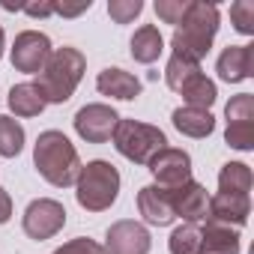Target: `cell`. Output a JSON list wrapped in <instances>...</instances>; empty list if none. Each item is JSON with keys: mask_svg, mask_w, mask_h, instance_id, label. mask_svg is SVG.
<instances>
[{"mask_svg": "<svg viewBox=\"0 0 254 254\" xmlns=\"http://www.w3.org/2000/svg\"><path fill=\"white\" fill-rule=\"evenodd\" d=\"M242 251V236L236 227L206 221L200 227V254H239Z\"/></svg>", "mask_w": 254, "mask_h": 254, "instance_id": "obj_16", "label": "cell"}, {"mask_svg": "<svg viewBox=\"0 0 254 254\" xmlns=\"http://www.w3.org/2000/svg\"><path fill=\"white\" fill-rule=\"evenodd\" d=\"M105 254H150L153 248V236L141 221L123 218L114 221L105 233Z\"/></svg>", "mask_w": 254, "mask_h": 254, "instance_id": "obj_9", "label": "cell"}, {"mask_svg": "<svg viewBox=\"0 0 254 254\" xmlns=\"http://www.w3.org/2000/svg\"><path fill=\"white\" fill-rule=\"evenodd\" d=\"M96 90L108 99H123V102H132L141 96V81L132 75V72H126L120 66H108L99 72L96 78Z\"/></svg>", "mask_w": 254, "mask_h": 254, "instance_id": "obj_15", "label": "cell"}, {"mask_svg": "<svg viewBox=\"0 0 254 254\" xmlns=\"http://www.w3.org/2000/svg\"><path fill=\"white\" fill-rule=\"evenodd\" d=\"M54 254H105V248L96 242V239H87V236H78V239H69L63 242Z\"/></svg>", "mask_w": 254, "mask_h": 254, "instance_id": "obj_30", "label": "cell"}, {"mask_svg": "<svg viewBox=\"0 0 254 254\" xmlns=\"http://www.w3.org/2000/svg\"><path fill=\"white\" fill-rule=\"evenodd\" d=\"M51 39L39 30H21L12 42V66L24 75H39L51 57Z\"/></svg>", "mask_w": 254, "mask_h": 254, "instance_id": "obj_8", "label": "cell"}, {"mask_svg": "<svg viewBox=\"0 0 254 254\" xmlns=\"http://www.w3.org/2000/svg\"><path fill=\"white\" fill-rule=\"evenodd\" d=\"M9 111L15 114V117H39L42 111H45V99H42V93L36 90V84L33 81H24V84H15L12 90H9Z\"/></svg>", "mask_w": 254, "mask_h": 254, "instance_id": "obj_20", "label": "cell"}, {"mask_svg": "<svg viewBox=\"0 0 254 254\" xmlns=\"http://www.w3.org/2000/svg\"><path fill=\"white\" fill-rule=\"evenodd\" d=\"M75 132L81 141L87 144H108L117 123H120V114L111 108V105H102V102H93V105H84L78 114H75Z\"/></svg>", "mask_w": 254, "mask_h": 254, "instance_id": "obj_7", "label": "cell"}, {"mask_svg": "<svg viewBox=\"0 0 254 254\" xmlns=\"http://www.w3.org/2000/svg\"><path fill=\"white\" fill-rule=\"evenodd\" d=\"M3 48H6V33H3V27H0V57H3Z\"/></svg>", "mask_w": 254, "mask_h": 254, "instance_id": "obj_34", "label": "cell"}, {"mask_svg": "<svg viewBox=\"0 0 254 254\" xmlns=\"http://www.w3.org/2000/svg\"><path fill=\"white\" fill-rule=\"evenodd\" d=\"M138 212H141L144 221L153 224V227H168V224H174V206H171L168 189H159L156 183H153V186H144V189L138 191Z\"/></svg>", "mask_w": 254, "mask_h": 254, "instance_id": "obj_14", "label": "cell"}, {"mask_svg": "<svg viewBox=\"0 0 254 254\" xmlns=\"http://www.w3.org/2000/svg\"><path fill=\"white\" fill-rule=\"evenodd\" d=\"M171 120H174V129L186 138H209L215 129V117L200 108H177Z\"/></svg>", "mask_w": 254, "mask_h": 254, "instance_id": "obj_17", "label": "cell"}, {"mask_svg": "<svg viewBox=\"0 0 254 254\" xmlns=\"http://www.w3.org/2000/svg\"><path fill=\"white\" fill-rule=\"evenodd\" d=\"M251 215V197L248 194H224L218 191L215 197H209V209H206V221L215 224H227V227H242Z\"/></svg>", "mask_w": 254, "mask_h": 254, "instance_id": "obj_13", "label": "cell"}, {"mask_svg": "<svg viewBox=\"0 0 254 254\" xmlns=\"http://www.w3.org/2000/svg\"><path fill=\"white\" fill-rule=\"evenodd\" d=\"M186 0H159V3H156V15L165 21V24H180L183 21V15H186Z\"/></svg>", "mask_w": 254, "mask_h": 254, "instance_id": "obj_29", "label": "cell"}, {"mask_svg": "<svg viewBox=\"0 0 254 254\" xmlns=\"http://www.w3.org/2000/svg\"><path fill=\"white\" fill-rule=\"evenodd\" d=\"M147 168L159 189H180L191 180V156L177 147H165Z\"/></svg>", "mask_w": 254, "mask_h": 254, "instance_id": "obj_10", "label": "cell"}, {"mask_svg": "<svg viewBox=\"0 0 254 254\" xmlns=\"http://www.w3.org/2000/svg\"><path fill=\"white\" fill-rule=\"evenodd\" d=\"M66 224V206L54 197H36L27 203L24 215H21V227L30 239L42 242V239H51L63 230Z\"/></svg>", "mask_w": 254, "mask_h": 254, "instance_id": "obj_6", "label": "cell"}, {"mask_svg": "<svg viewBox=\"0 0 254 254\" xmlns=\"http://www.w3.org/2000/svg\"><path fill=\"white\" fill-rule=\"evenodd\" d=\"M230 18H233L236 33H242V36L254 33V3L251 0H236V3L230 6Z\"/></svg>", "mask_w": 254, "mask_h": 254, "instance_id": "obj_28", "label": "cell"}, {"mask_svg": "<svg viewBox=\"0 0 254 254\" xmlns=\"http://www.w3.org/2000/svg\"><path fill=\"white\" fill-rule=\"evenodd\" d=\"M129 51H132V57H135L138 63H144V66L156 63V60L162 57V51H165V39H162L159 27H156V24L138 27L135 36H132V42H129Z\"/></svg>", "mask_w": 254, "mask_h": 254, "instance_id": "obj_18", "label": "cell"}, {"mask_svg": "<svg viewBox=\"0 0 254 254\" xmlns=\"http://www.w3.org/2000/svg\"><path fill=\"white\" fill-rule=\"evenodd\" d=\"M33 165H36L39 177L45 183H51L54 189L75 186V180L81 174V159H78L75 144L63 132H57V129H48V132H42L36 138Z\"/></svg>", "mask_w": 254, "mask_h": 254, "instance_id": "obj_2", "label": "cell"}, {"mask_svg": "<svg viewBox=\"0 0 254 254\" xmlns=\"http://www.w3.org/2000/svg\"><path fill=\"white\" fill-rule=\"evenodd\" d=\"M141 12H144L141 0H111V3H108V15L117 24H132Z\"/></svg>", "mask_w": 254, "mask_h": 254, "instance_id": "obj_27", "label": "cell"}, {"mask_svg": "<svg viewBox=\"0 0 254 254\" xmlns=\"http://www.w3.org/2000/svg\"><path fill=\"white\" fill-rule=\"evenodd\" d=\"M180 93H183L186 108H200V111H209V108L215 105V99H218L215 81H212V78H206L203 72L191 75V78L180 87Z\"/></svg>", "mask_w": 254, "mask_h": 254, "instance_id": "obj_19", "label": "cell"}, {"mask_svg": "<svg viewBox=\"0 0 254 254\" xmlns=\"http://www.w3.org/2000/svg\"><path fill=\"white\" fill-rule=\"evenodd\" d=\"M254 186V174L245 162H227L218 171V191L224 194H248Z\"/></svg>", "mask_w": 254, "mask_h": 254, "instance_id": "obj_21", "label": "cell"}, {"mask_svg": "<svg viewBox=\"0 0 254 254\" xmlns=\"http://www.w3.org/2000/svg\"><path fill=\"white\" fill-rule=\"evenodd\" d=\"M168 248H171V254H200V224L183 221L180 227H174Z\"/></svg>", "mask_w": 254, "mask_h": 254, "instance_id": "obj_23", "label": "cell"}, {"mask_svg": "<svg viewBox=\"0 0 254 254\" xmlns=\"http://www.w3.org/2000/svg\"><path fill=\"white\" fill-rule=\"evenodd\" d=\"M227 123H254V96L251 93H239L227 102L224 108Z\"/></svg>", "mask_w": 254, "mask_h": 254, "instance_id": "obj_26", "label": "cell"}, {"mask_svg": "<svg viewBox=\"0 0 254 254\" xmlns=\"http://www.w3.org/2000/svg\"><path fill=\"white\" fill-rule=\"evenodd\" d=\"M111 141H114V147L123 159H129L135 165H150L168 147V138L159 126H150V123H141V120H123V117L117 123Z\"/></svg>", "mask_w": 254, "mask_h": 254, "instance_id": "obj_5", "label": "cell"}, {"mask_svg": "<svg viewBox=\"0 0 254 254\" xmlns=\"http://www.w3.org/2000/svg\"><path fill=\"white\" fill-rule=\"evenodd\" d=\"M218 24H221L218 6L203 3V0H189L186 15H183V21L174 27V36H171L174 57L200 63V60L209 54L212 42H215Z\"/></svg>", "mask_w": 254, "mask_h": 254, "instance_id": "obj_1", "label": "cell"}, {"mask_svg": "<svg viewBox=\"0 0 254 254\" xmlns=\"http://www.w3.org/2000/svg\"><path fill=\"white\" fill-rule=\"evenodd\" d=\"M90 6H93V0H81V3H75V6H69V3H54V15L75 18V15H81V12H87Z\"/></svg>", "mask_w": 254, "mask_h": 254, "instance_id": "obj_31", "label": "cell"}, {"mask_svg": "<svg viewBox=\"0 0 254 254\" xmlns=\"http://www.w3.org/2000/svg\"><path fill=\"white\" fill-rule=\"evenodd\" d=\"M12 218V197L6 189H0V224H6Z\"/></svg>", "mask_w": 254, "mask_h": 254, "instance_id": "obj_33", "label": "cell"}, {"mask_svg": "<svg viewBox=\"0 0 254 254\" xmlns=\"http://www.w3.org/2000/svg\"><path fill=\"white\" fill-rule=\"evenodd\" d=\"M24 150V126L9 114H0V156L15 159Z\"/></svg>", "mask_w": 254, "mask_h": 254, "instance_id": "obj_22", "label": "cell"}, {"mask_svg": "<svg viewBox=\"0 0 254 254\" xmlns=\"http://www.w3.org/2000/svg\"><path fill=\"white\" fill-rule=\"evenodd\" d=\"M251 69H254V45H227L218 54V63H215V72L224 84L248 81L254 75Z\"/></svg>", "mask_w": 254, "mask_h": 254, "instance_id": "obj_12", "label": "cell"}, {"mask_svg": "<svg viewBox=\"0 0 254 254\" xmlns=\"http://www.w3.org/2000/svg\"><path fill=\"white\" fill-rule=\"evenodd\" d=\"M117 197H120V171L111 162L93 159L81 165V174L75 180V200L81 209L105 212L117 203Z\"/></svg>", "mask_w": 254, "mask_h": 254, "instance_id": "obj_4", "label": "cell"}, {"mask_svg": "<svg viewBox=\"0 0 254 254\" xmlns=\"http://www.w3.org/2000/svg\"><path fill=\"white\" fill-rule=\"evenodd\" d=\"M84 72H87V57L78 48L63 45V48H54L51 51L45 69L39 72V78L33 84L42 93L45 105H63V102L72 99V93L81 84Z\"/></svg>", "mask_w": 254, "mask_h": 254, "instance_id": "obj_3", "label": "cell"}, {"mask_svg": "<svg viewBox=\"0 0 254 254\" xmlns=\"http://www.w3.org/2000/svg\"><path fill=\"white\" fill-rule=\"evenodd\" d=\"M197 72H200V63H191V60H183V57H171L168 66H165V84L180 93V87Z\"/></svg>", "mask_w": 254, "mask_h": 254, "instance_id": "obj_24", "label": "cell"}, {"mask_svg": "<svg viewBox=\"0 0 254 254\" xmlns=\"http://www.w3.org/2000/svg\"><path fill=\"white\" fill-rule=\"evenodd\" d=\"M171 194V206H174V218H183L189 224L206 221V209H209V194L200 183L189 180L180 189H168Z\"/></svg>", "mask_w": 254, "mask_h": 254, "instance_id": "obj_11", "label": "cell"}, {"mask_svg": "<svg viewBox=\"0 0 254 254\" xmlns=\"http://www.w3.org/2000/svg\"><path fill=\"white\" fill-rule=\"evenodd\" d=\"M24 12L30 18H48V15H54V3H30V6H24Z\"/></svg>", "mask_w": 254, "mask_h": 254, "instance_id": "obj_32", "label": "cell"}, {"mask_svg": "<svg viewBox=\"0 0 254 254\" xmlns=\"http://www.w3.org/2000/svg\"><path fill=\"white\" fill-rule=\"evenodd\" d=\"M224 141H227V147H233L239 153H251L254 150V123H227Z\"/></svg>", "mask_w": 254, "mask_h": 254, "instance_id": "obj_25", "label": "cell"}]
</instances>
